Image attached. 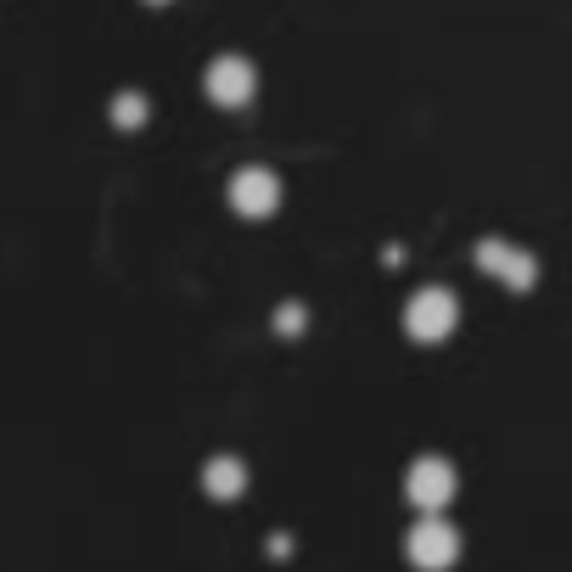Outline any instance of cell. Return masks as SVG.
<instances>
[{
    "label": "cell",
    "instance_id": "cell-1",
    "mask_svg": "<svg viewBox=\"0 0 572 572\" xmlns=\"http://www.w3.org/2000/svg\"><path fill=\"white\" fill-rule=\"evenodd\" d=\"M449 325H455L449 293H426V298H415V331H421V338H438V331H449Z\"/></svg>",
    "mask_w": 572,
    "mask_h": 572
},
{
    "label": "cell",
    "instance_id": "cell-2",
    "mask_svg": "<svg viewBox=\"0 0 572 572\" xmlns=\"http://www.w3.org/2000/svg\"><path fill=\"white\" fill-rule=\"evenodd\" d=\"M415 556H421V561H433V567H438V561H449V556H455V534H449V528H421Z\"/></svg>",
    "mask_w": 572,
    "mask_h": 572
},
{
    "label": "cell",
    "instance_id": "cell-3",
    "mask_svg": "<svg viewBox=\"0 0 572 572\" xmlns=\"http://www.w3.org/2000/svg\"><path fill=\"white\" fill-rule=\"evenodd\" d=\"M415 494L421 500H449V471L444 466H421L415 471Z\"/></svg>",
    "mask_w": 572,
    "mask_h": 572
},
{
    "label": "cell",
    "instance_id": "cell-4",
    "mask_svg": "<svg viewBox=\"0 0 572 572\" xmlns=\"http://www.w3.org/2000/svg\"><path fill=\"white\" fill-rule=\"evenodd\" d=\"M483 259H494V270H500V275H511V281H534V264L522 259V253H505V248H483Z\"/></svg>",
    "mask_w": 572,
    "mask_h": 572
}]
</instances>
